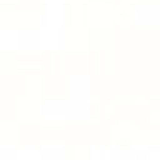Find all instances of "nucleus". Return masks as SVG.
<instances>
[]
</instances>
